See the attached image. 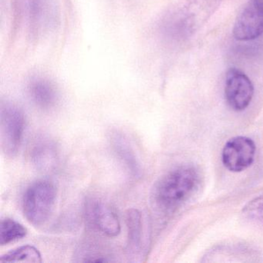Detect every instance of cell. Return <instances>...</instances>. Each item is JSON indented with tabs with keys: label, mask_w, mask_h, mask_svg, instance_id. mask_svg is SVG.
I'll return each mask as SVG.
<instances>
[{
	"label": "cell",
	"mask_w": 263,
	"mask_h": 263,
	"mask_svg": "<svg viewBox=\"0 0 263 263\" xmlns=\"http://www.w3.org/2000/svg\"><path fill=\"white\" fill-rule=\"evenodd\" d=\"M199 184L198 170L192 166H181L160 180L155 187V202L163 211L175 210L195 195Z\"/></svg>",
	"instance_id": "obj_1"
},
{
	"label": "cell",
	"mask_w": 263,
	"mask_h": 263,
	"mask_svg": "<svg viewBox=\"0 0 263 263\" xmlns=\"http://www.w3.org/2000/svg\"><path fill=\"white\" fill-rule=\"evenodd\" d=\"M220 0H187L166 20L164 31L175 40L193 36L219 6Z\"/></svg>",
	"instance_id": "obj_2"
},
{
	"label": "cell",
	"mask_w": 263,
	"mask_h": 263,
	"mask_svg": "<svg viewBox=\"0 0 263 263\" xmlns=\"http://www.w3.org/2000/svg\"><path fill=\"white\" fill-rule=\"evenodd\" d=\"M57 197L58 190L51 181L41 180L30 184L23 200L27 219L35 226L45 224L54 210Z\"/></svg>",
	"instance_id": "obj_3"
},
{
	"label": "cell",
	"mask_w": 263,
	"mask_h": 263,
	"mask_svg": "<svg viewBox=\"0 0 263 263\" xmlns=\"http://www.w3.org/2000/svg\"><path fill=\"white\" fill-rule=\"evenodd\" d=\"M1 141L4 153L14 157L18 153L25 130V115L17 106L6 104L1 107Z\"/></svg>",
	"instance_id": "obj_4"
},
{
	"label": "cell",
	"mask_w": 263,
	"mask_h": 263,
	"mask_svg": "<svg viewBox=\"0 0 263 263\" xmlns=\"http://www.w3.org/2000/svg\"><path fill=\"white\" fill-rule=\"evenodd\" d=\"M261 35H263V0H249L234 24V37L238 41H250Z\"/></svg>",
	"instance_id": "obj_5"
},
{
	"label": "cell",
	"mask_w": 263,
	"mask_h": 263,
	"mask_svg": "<svg viewBox=\"0 0 263 263\" xmlns=\"http://www.w3.org/2000/svg\"><path fill=\"white\" fill-rule=\"evenodd\" d=\"M253 95V84L247 75L238 69H229L226 73L224 97L231 108L236 111L245 110Z\"/></svg>",
	"instance_id": "obj_6"
},
{
	"label": "cell",
	"mask_w": 263,
	"mask_h": 263,
	"mask_svg": "<svg viewBox=\"0 0 263 263\" xmlns=\"http://www.w3.org/2000/svg\"><path fill=\"white\" fill-rule=\"evenodd\" d=\"M28 14L31 32L41 36L51 31L60 21L58 0H27Z\"/></svg>",
	"instance_id": "obj_7"
},
{
	"label": "cell",
	"mask_w": 263,
	"mask_h": 263,
	"mask_svg": "<svg viewBox=\"0 0 263 263\" xmlns=\"http://www.w3.org/2000/svg\"><path fill=\"white\" fill-rule=\"evenodd\" d=\"M255 150V143L251 138L235 137L229 140L223 148V164L231 172H242L253 162Z\"/></svg>",
	"instance_id": "obj_8"
},
{
	"label": "cell",
	"mask_w": 263,
	"mask_h": 263,
	"mask_svg": "<svg viewBox=\"0 0 263 263\" xmlns=\"http://www.w3.org/2000/svg\"><path fill=\"white\" fill-rule=\"evenodd\" d=\"M89 220L98 231L109 237H115L121 232L119 218L113 209L99 200L90 201L87 206Z\"/></svg>",
	"instance_id": "obj_9"
},
{
	"label": "cell",
	"mask_w": 263,
	"mask_h": 263,
	"mask_svg": "<svg viewBox=\"0 0 263 263\" xmlns=\"http://www.w3.org/2000/svg\"><path fill=\"white\" fill-rule=\"evenodd\" d=\"M31 99L42 109H50L58 102V93L54 86L44 79L32 81L29 86Z\"/></svg>",
	"instance_id": "obj_10"
},
{
	"label": "cell",
	"mask_w": 263,
	"mask_h": 263,
	"mask_svg": "<svg viewBox=\"0 0 263 263\" xmlns=\"http://www.w3.org/2000/svg\"><path fill=\"white\" fill-rule=\"evenodd\" d=\"M111 141L115 152L127 166L130 174L135 178H140L142 175L141 164L127 138L121 134L115 133L112 135Z\"/></svg>",
	"instance_id": "obj_11"
},
{
	"label": "cell",
	"mask_w": 263,
	"mask_h": 263,
	"mask_svg": "<svg viewBox=\"0 0 263 263\" xmlns=\"http://www.w3.org/2000/svg\"><path fill=\"white\" fill-rule=\"evenodd\" d=\"M31 160L39 170L44 172L51 170L54 167L58 160V153L54 144L50 141H40L32 150Z\"/></svg>",
	"instance_id": "obj_12"
},
{
	"label": "cell",
	"mask_w": 263,
	"mask_h": 263,
	"mask_svg": "<svg viewBox=\"0 0 263 263\" xmlns=\"http://www.w3.org/2000/svg\"><path fill=\"white\" fill-rule=\"evenodd\" d=\"M126 223L128 231V246L133 251H138L141 245L142 221L141 212L137 209L127 210Z\"/></svg>",
	"instance_id": "obj_13"
},
{
	"label": "cell",
	"mask_w": 263,
	"mask_h": 263,
	"mask_svg": "<svg viewBox=\"0 0 263 263\" xmlns=\"http://www.w3.org/2000/svg\"><path fill=\"white\" fill-rule=\"evenodd\" d=\"M0 262H42L39 250L34 246H24L10 251L0 258Z\"/></svg>",
	"instance_id": "obj_14"
},
{
	"label": "cell",
	"mask_w": 263,
	"mask_h": 263,
	"mask_svg": "<svg viewBox=\"0 0 263 263\" xmlns=\"http://www.w3.org/2000/svg\"><path fill=\"white\" fill-rule=\"evenodd\" d=\"M27 229L12 218H6L0 223V245L5 246L24 238Z\"/></svg>",
	"instance_id": "obj_15"
},
{
	"label": "cell",
	"mask_w": 263,
	"mask_h": 263,
	"mask_svg": "<svg viewBox=\"0 0 263 263\" xmlns=\"http://www.w3.org/2000/svg\"><path fill=\"white\" fill-rule=\"evenodd\" d=\"M243 212L251 219L263 222V195L249 201L245 206Z\"/></svg>",
	"instance_id": "obj_16"
}]
</instances>
